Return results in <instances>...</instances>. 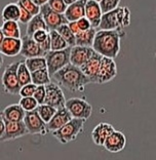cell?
Instances as JSON below:
<instances>
[{"label": "cell", "mask_w": 156, "mask_h": 160, "mask_svg": "<svg viewBox=\"0 0 156 160\" xmlns=\"http://www.w3.org/2000/svg\"><path fill=\"white\" fill-rule=\"evenodd\" d=\"M125 36V30L97 31L93 48L102 57L115 59L120 52V40Z\"/></svg>", "instance_id": "cell-1"}, {"label": "cell", "mask_w": 156, "mask_h": 160, "mask_svg": "<svg viewBox=\"0 0 156 160\" xmlns=\"http://www.w3.org/2000/svg\"><path fill=\"white\" fill-rule=\"evenodd\" d=\"M53 78L60 86L73 92H84L86 85L92 83L89 78L83 73L80 68L72 64H69L60 71H58L53 76Z\"/></svg>", "instance_id": "cell-2"}, {"label": "cell", "mask_w": 156, "mask_h": 160, "mask_svg": "<svg viewBox=\"0 0 156 160\" xmlns=\"http://www.w3.org/2000/svg\"><path fill=\"white\" fill-rule=\"evenodd\" d=\"M130 24V10L126 6H119L116 9L103 13L100 30H125Z\"/></svg>", "instance_id": "cell-3"}, {"label": "cell", "mask_w": 156, "mask_h": 160, "mask_svg": "<svg viewBox=\"0 0 156 160\" xmlns=\"http://www.w3.org/2000/svg\"><path fill=\"white\" fill-rule=\"evenodd\" d=\"M86 120L72 118L67 124H65L60 129L52 132L53 138L60 142L61 144L66 145L72 141H75L81 132H83L84 123Z\"/></svg>", "instance_id": "cell-4"}, {"label": "cell", "mask_w": 156, "mask_h": 160, "mask_svg": "<svg viewBox=\"0 0 156 160\" xmlns=\"http://www.w3.org/2000/svg\"><path fill=\"white\" fill-rule=\"evenodd\" d=\"M70 46L63 50H49L48 52H46L45 60L50 77H53L58 71L70 64Z\"/></svg>", "instance_id": "cell-5"}, {"label": "cell", "mask_w": 156, "mask_h": 160, "mask_svg": "<svg viewBox=\"0 0 156 160\" xmlns=\"http://www.w3.org/2000/svg\"><path fill=\"white\" fill-rule=\"evenodd\" d=\"M19 64L20 62H14V63L9 64L5 68L1 78L4 92L6 93L13 94V96L19 94L22 87L19 81V77H18V67H19Z\"/></svg>", "instance_id": "cell-6"}, {"label": "cell", "mask_w": 156, "mask_h": 160, "mask_svg": "<svg viewBox=\"0 0 156 160\" xmlns=\"http://www.w3.org/2000/svg\"><path fill=\"white\" fill-rule=\"evenodd\" d=\"M65 107L70 112L72 118L88 120L93 114V106L81 98H72L67 100Z\"/></svg>", "instance_id": "cell-7"}, {"label": "cell", "mask_w": 156, "mask_h": 160, "mask_svg": "<svg viewBox=\"0 0 156 160\" xmlns=\"http://www.w3.org/2000/svg\"><path fill=\"white\" fill-rule=\"evenodd\" d=\"M45 88L46 98L44 104L53 106L57 110L61 108H65V106H66V99H65L62 87L56 82H50L48 85H45Z\"/></svg>", "instance_id": "cell-8"}, {"label": "cell", "mask_w": 156, "mask_h": 160, "mask_svg": "<svg viewBox=\"0 0 156 160\" xmlns=\"http://www.w3.org/2000/svg\"><path fill=\"white\" fill-rule=\"evenodd\" d=\"M24 123L27 127L29 133L31 134H42V136H44L48 132V124L41 119L37 110L27 112L24 118Z\"/></svg>", "instance_id": "cell-9"}, {"label": "cell", "mask_w": 156, "mask_h": 160, "mask_svg": "<svg viewBox=\"0 0 156 160\" xmlns=\"http://www.w3.org/2000/svg\"><path fill=\"white\" fill-rule=\"evenodd\" d=\"M40 13L42 14L43 19L45 21V24L48 26L49 32L53 30H57L62 25H66L69 22L67 21L65 14L58 13L50 8L48 3L40 6Z\"/></svg>", "instance_id": "cell-10"}, {"label": "cell", "mask_w": 156, "mask_h": 160, "mask_svg": "<svg viewBox=\"0 0 156 160\" xmlns=\"http://www.w3.org/2000/svg\"><path fill=\"white\" fill-rule=\"evenodd\" d=\"M4 121L5 132L2 138H0V141H13L29 133L24 121H8V120H4Z\"/></svg>", "instance_id": "cell-11"}, {"label": "cell", "mask_w": 156, "mask_h": 160, "mask_svg": "<svg viewBox=\"0 0 156 160\" xmlns=\"http://www.w3.org/2000/svg\"><path fill=\"white\" fill-rule=\"evenodd\" d=\"M116 75H117V66L114 59L103 57L98 75V84H104L111 81L116 77Z\"/></svg>", "instance_id": "cell-12"}, {"label": "cell", "mask_w": 156, "mask_h": 160, "mask_svg": "<svg viewBox=\"0 0 156 160\" xmlns=\"http://www.w3.org/2000/svg\"><path fill=\"white\" fill-rule=\"evenodd\" d=\"M46 52L42 49L39 43H37L33 39V37L28 35H25L22 37V50L21 56H23L26 59H31V58H39L45 57Z\"/></svg>", "instance_id": "cell-13"}, {"label": "cell", "mask_w": 156, "mask_h": 160, "mask_svg": "<svg viewBox=\"0 0 156 160\" xmlns=\"http://www.w3.org/2000/svg\"><path fill=\"white\" fill-rule=\"evenodd\" d=\"M95 53H96V52H95V49H93V47L75 45L73 47H71L70 64L80 68Z\"/></svg>", "instance_id": "cell-14"}, {"label": "cell", "mask_w": 156, "mask_h": 160, "mask_svg": "<svg viewBox=\"0 0 156 160\" xmlns=\"http://www.w3.org/2000/svg\"><path fill=\"white\" fill-rule=\"evenodd\" d=\"M126 146V138L124 133L119 130H114L107 138L104 144V148L110 153H119Z\"/></svg>", "instance_id": "cell-15"}, {"label": "cell", "mask_w": 156, "mask_h": 160, "mask_svg": "<svg viewBox=\"0 0 156 160\" xmlns=\"http://www.w3.org/2000/svg\"><path fill=\"white\" fill-rule=\"evenodd\" d=\"M102 59L103 57L96 52L83 66L80 67L81 71L89 78L92 83H98V75H99Z\"/></svg>", "instance_id": "cell-16"}, {"label": "cell", "mask_w": 156, "mask_h": 160, "mask_svg": "<svg viewBox=\"0 0 156 160\" xmlns=\"http://www.w3.org/2000/svg\"><path fill=\"white\" fill-rule=\"evenodd\" d=\"M115 130L114 126L107 122H101L92 130V140L97 146H104L107 138Z\"/></svg>", "instance_id": "cell-17"}, {"label": "cell", "mask_w": 156, "mask_h": 160, "mask_svg": "<svg viewBox=\"0 0 156 160\" xmlns=\"http://www.w3.org/2000/svg\"><path fill=\"white\" fill-rule=\"evenodd\" d=\"M103 12L102 8H101L100 3L93 1V0H88L85 5V18L90 22L92 27L93 29L100 27Z\"/></svg>", "instance_id": "cell-18"}, {"label": "cell", "mask_w": 156, "mask_h": 160, "mask_svg": "<svg viewBox=\"0 0 156 160\" xmlns=\"http://www.w3.org/2000/svg\"><path fill=\"white\" fill-rule=\"evenodd\" d=\"M71 119H72V116L70 114V112L66 109V107L58 109L57 113L54 114L52 120L48 123V132H56V130L60 129L61 127H63L65 124H67Z\"/></svg>", "instance_id": "cell-19"}, {"label": "cell", "mask_w": 156, "mask_h": 160, "mask_svg": "<svg viewBox=\"0 0 156 160\" xmlns=\"http://www.w3.org/2000/svg\"><path fill=\"white\" fill-rule=\"evenodd\" d=\"M22 50V38H9L5 37L3 40L0 53L6 57H17L21 54Z\"/></svg>", "instance_id": "cell-20"}, {"label": "cell", "mask_w": 156, "mask_h": 160, "mask_svg": "<svg viewBox=\"0 0 156 160\" xmlns=\"http://www.w3.org/2000/svg\"><path fill=\"white\" fill-rule=\"evenodd\" d=\"M88 0H78L73 4L69 5L65 12V17L68 22H76L85 17V5Z\"/></svg>", "instance_id": "cell-21"}, {"label": "cell", "mask_w": 156, "mask_h": 160, "mask_svg": "<svg viewBox=\"0 0 156 160\" xmlns=\"http://www.w3.org/2000/svg\"><path fill=\"white\" fill-rule=\"evenodd\" d=\"M4 120L8 121H24L27 112L20 106V104H13L5 107L0 112Z\"/></svg>", "instance_id": "cell-22"}, {"label": "cell", "mask_w": 156, "mask_h": 160, "mask_svg": "<svg viewBox=\"0 0 156 160\" xmlns=\"http://www.w3.org/2000/svg\"><path fill=\"white\" fill-rule=\"evenodd\" d=\"M38 30L49 31L41 13H38V14H36V16H34L33 18H32V20L27 24L26 35L31 36V37H32L35 32L38 31Z\"/></svg>", "instance_id": "cell-23"}, {"label": "cell", "mask_w": 156, "mask_h": 160, "mask_svg": "<svg viewBox=\"0 0 156 160\" xmlns=\"http://www.w3.org/2000/svg\"><path fill=\"white\" fill-rule=\"evenodd\" d=\"M2 20L3 22L5 21H14L19 22L21 17V8L19 4L16 3H8L4 6V8L2 9Z\"/></svg>", "instance_id": "cell-24"}, {"label": "cell", "mask_w": 156, "mask_h": 160, "mask_svg": "<svg viewBox=\"0 0 156 160\" xmlns=\"http://www.w3.org/2000/svg\"><path fill=\"white\" fill-rule=\"evenodd\" d=\"M96 33H97V30L93 28L89 29L88 31L79 32V33L76 35V45L93 47Z\"/></svg>", "instance_id": "cell-25"}, {"label": "cell", "mask_w": 156, "mask_h": 160, "mask_svg": "<svg viewBox=\"0 0 156 160\" xmlns=\"http://www.w3.org/2000/svg\"><path fill=\"white\" fill-rule=\"evenodd\" d=\"M1 29L3 34H4V37L21 38V29H20L19 22L5 21L3 22Z\"/></svg>", "instance_id": "cell-26"}, {"label": "cell", "mask_w": 156, "mask_h": 160, "mask_svg": "<svg viewBox=\"0 0 156 160\" xmlns=\"http://www.w3.org/2000/svg\"><path fill=\"white\" fill-rule=\"evenodd\" d=\"M50 37V50H63L69 47L68 43L65 39L59 34L57 30H53L49 32Z\"/></svg>", "instance_id": "cell-27"}, {"label": "cell", "mask_w": 156, "mask_h": 160, "mask_svg": "<svg viewBox=\"0 0 156 160\" xmlns=\"http://www.w3.org/2000/svg\"><path fill=\"white\" fill-rule=\"evenodd\" d=\"M26 66L28 67L29 71L33 73L35 71L43 70V69H48V64H46L45 57H39V58H31V59L25 60Z\"/></svg>", "instance_id": "cell-28"}, {"label": "cell", "mask_w": 156, "mask_h": 160, "mask_svg": "<svg viewBox=\"0 0 156 160\" xmlns=\"http://www.w3.org/2000/svg\"><path fill=\"white\" fill-rule=\"evenodd\" d=\"M32 76V83L35 85H48L50 83V75L48 69H43V70L35 71L31 73Z\"/></svg>", "instance_id": "cell-29"}, {"label": "cell", "mask_w": 156, "mask_h": 160, "mask_svg": "<svg viewBox=\"0 0 156 160\" xmlns=\"http://www.w3.org/2000/svg\"><path fill=\"white\" fill-rule=\"evenodd\" d=\"M18 77H19V81L21 86H24L29 83H32V76L31 72L29 71L28 67L26 66V63L24 62H20L19 67H18Z\"/></svg>", "instance_id": "cell-30"}, {"label": "cell", "mask_w": 156, "mask_h": 160, "mask_svg": "<svg viewBox=\"0 0 156 160\" xmlns=\"http://www.w3.org/2000/svg\"><path fill=\"white\" fill-rule=\"evenodd\" d=\"M37 112H38L39 116L41 117V119L48 124L54 116V114L57 113V109L53 108V106H49L48 104H42V105H39L38 106Z\"/></svg>", "instance_id": "cell-31"}, {"label": "cell", "mask_w": 156, "mask_h": 160, "mask_svg": "<svg viewBox=\"0 0 156 160\" xmlns=\"http://www.w3.org/2000/svg\"><path fill=\"white\" fill-rule=\"evenodd\" d=\"M57 31L59 32V34L65 39V41L68 43V45L70 47H73L76 45V35L70 30L68 24L62 25L61 27L57 29Z\"/></svg>", "instance_id": "cell-32"}, {"label": "cell", "mask_w": 156, "mask_h": 160, "mask_svg": "<svg viewBox=\"0 0 156 160\" xmlns=\"http://www.w3.org/2000/svg\"><path fill=\"white\" fill-rule=\"evenodd\" d=\"M19 104L26 112H31V111L37 110V108L39 106V104L37 103V101L34 99V97L21 98Z\"/></svg>", "instance_id": "cell-33"}, {"label": "cell", "mask_w": 156, "mask_h": 160, "mask_svg": "<svg viewBox=\"0 0 156 160\" xmlns=\"http://www.w3.org/2000/svg\"><path fill=\"white\" fill-rule=\"evenodd\" d=\"M18 4L19 6L23 7L27 12H30L32 16H36V14L40 13V6L37 5L32 0H18Z\"/></svg>", "instance_id": "cell-34"}, {"label": "cell", "mask_w": 156, "mask_h": 160, "mask_svg": "<svg viewBox=\"0 0 156 160\" xmlns=\"http://www.w3.org/2000/svg\"><path fill=\"white\" fill-rule=\"evenodd\" d=\"M48 4L53 12L61 14H65L68 7V5L64 2V0H48Z\"/></svg>", "instance_id": "cell-35"}, {"label": "cell", "mask_w": 156, "mask_h": 160, "mask_svg": "<svg viewBox=\"0 0 156 160\" xmlns=\"http://www.w3.org/2000/svg\"><path fill=\"white\" fill-rule=\"evenodd\" d=\"M121 0H102L100 2L101 8H102L103 13H106L109 12L116 9L117 7H119V3Z\"/></svg>", "instance_id": "cell-36"}, {"label": "cell", "mask_w": 156, "mask_h": 160, "mask_svg": "<svg viewBox=\"0 0 156 160\" xmlns=\"http://www.w3.org/2000/svg\"><path fill=\"white\" fill-rule=\"evenodd\" d=\"M34 99L37 101V103L39 105L44 104L45 98H46V88L45 85H38L36 87V90L34 92Z\"/></svg>", "instance_id": "cell-37"}, {"label": "cell", "mask_w": 156, "mask_h": 160, "mask_svg": "<svg viewBox=\"0 0 156 160\" xmlns=\"http://www.w3.org/2000/svg\"><path fill=\"white\" fill-rule=\"evenodd\" d=\"M36 87H37V85H35L34 83H29V84H26V85L21 87L19 94L22 98L33 97L35 90H36Z\"/></svg>", "instance_id": "cell-38"}, {"label": "cell", "mask_w": 156, "mask_h": 160, "mask_svg": "<svg viewBox=\"0 0 156 160\" xmlns=\"http://www.w3.org/2000/svg\"><path fill=\"white\" fill-rule=\"evenodd\" d=\"M32 37H33V39L37 43H39V44H42V43H44L46 40L49 38V31L38 30V31L35 32Z\"/></svg>", "instance_id": "cell-39"}, {"label": "cell", "mask_w": 156, "mask_h": 160, "mask_svg": "<svg viewBox=\"0 0 156 160\" xmlns=\"http://www.w3.org/2000/svg\"><path fill=\"white\" fill-rule=\"evenodd\" d=\"M76 22H77V25H78L79 29H80V31H88V30H89V29L93 28L90 22L86 19L85 17L81 18V19H79L78 21H76Z\"/></svg>", "instance_id": "cell-40"}, {"label": "cell", "mask_w": 156, "mask_h": 160, "mask_svg": "<svg viewBox=\"0 0 156 160\" xmlns=\"http://www.w3.org/2000/svg\"><path fill=\"white\" fill-rule=\"evenodd\" d=\"M20 8H21V17H20L19 22L22 24H28L34 16H32L30 12H27L26 9H24L23 7L20 6Z\"/></svg>", "instance_id": "cell-41"}, {"label": "cell", "mask_w": 156, "mask_h": 160, "mask_svg": "<svg viewBox=\"0 0 156 160\" xmlns=\"http://www.w3.org/2000/svg\"><path fill=\"white\" fill-rule=\"evenodd\" d=\"M68 26H69V28H70V30L73 32L75 35H77L79 32H81L80 29H79V27H78V25H77V22H69Z\"/></svg>", "instance_id": "cell-42"}, {"label": "cell", "mask_w": 156, "mask_h": 160, "mask_svg": "<svg viewBox=\"0 0 156 160\" xmlns=\"http://www.w3.org/2000/svg\"><path fill=\"white\" fill-rule=\"evenodd\" d=\"M5 132V121L4 118L2 117L1 113H0V138H2V136L4 134Z\"/></svg>", "instance_id": "cell-43"}, {"label": "cell", "mask_w": 156, "mask_h": 160, "mask_svg": "<svg viewBox=\"0 0 156 160\" xmlns=\"http://www.w3.org/2000/svg\"><path fill=\"white\" fill-rule=\"evenodd\" d=\"M32 1H34L36 4L39 5V6H42L43 4H45V3L48 2V0H32Z\"/></svg>", "instance_id": "cell-44"}, {"label": "cell", "mask_w": 156, "mask_h": 160, "mask_svg": "<svg viewBox=\"0 0 156 160\" xmlns=\"http://www.w3.org/2000/svg\"><path fill=\"white\" fill-rule=\"evenodd\" d=\"M4 34H3V32H2V29L1 27H0V48H1V44H2V42H3V40H4Z\"/></svg>", "instance_id": "cell-45"}, {"label": "cell", "mask_w": 156, "mask_h": 160, "mask_svg": "<svg viewBox=\"0 0 156 160\" xmlns=\"http://www.w3.org/2000/svg\"><path fill=\"white\" fill-rule=\"evenodd\" d=\"M76 1H78V0H64V2L66 3L68 6L71 5V4H73V3H75Z\"/></svg>", "instance_id": "cell-46"}, {"label": "cell", "mask_w": 156, "mask_h": 160, "mask_svg": "<svg viewBox=\"0 0 156 160\" xmlns=\"http://www.w3.org/2000/svg\"><path fill=\"white\" fill-rule=\"evenodd\" d=\"M2 67H3V54L0 53V71H1Z\"/></svg>", "instance_id": "cell-47"}, {"label": "cell", "mask_w": 156, "mask_h": 160, "mask_svg": "<svg viewBox=\"0 0 156 160\" xmlns=\"http://www.w3.org/2000/svg\"><path fill=\"white\" fill-rule=\"evenodd\" d=\"M93 1H96V2H99V3H100L101 1H102V0H93Z\"/></svg>", "instance_id": "cell-48"}, {"label": "cell", "mask_w": 156, "mask_h": 160, "mask_svg": "<svg viewBox=\"0 0 156 160\" xmlns=\"http://www.w3.org/2000/svg\"><path fill=\"white\" fill-rule=\"evenodd\" d=\"M155 58H156V52H155Z\"/></svg>", "instance_id": "cell-49"}]
</instances>
